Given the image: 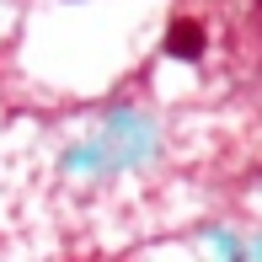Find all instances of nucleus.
Here are the masks:
<instances>
[{"label":"nucleus","mask_w":262,"mask_h":262,"mask_svg":"<svg viewBox=\"0 0 262 262\" xmlns=\"http://www.w3.org/2000/svg\"><path fill=\"white\" fill-rule=\"evenodd\" d=\"M209 49V32L198 16H171V27H166V54L171 59H204Z\"/></svg>","instance_id":"f257e3e1"},{"label":"nucleus","mask_w":262,"mask_h":262,"mask_svg":"<svg viewBox=\"0 0 262 262\" xmlns=\"http://www.w3.org/2000/svg\"><path fill=\"white\" fill-rule=\"evenodd\" d=\"M257 6H262V0H257Z\"/></svg>","instance_id":"f03ea898"}]
</instances>
